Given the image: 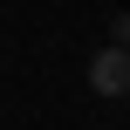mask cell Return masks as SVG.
<instances>
[{"label": "cell", "instance_id": "6da1fadb", "mask_svg": "<svg viewBox=\"0 0 130 130\" xmlns=\"http://www.w3.org/2000/svg\"><path fill=\"white\" fill-rule=\"evenodd\" d=\"M89 89L96 96H130V48H96L89 55Z\"/></svg>", "mask_w": 130, "mask_h": 130}, {"label": "cell", "instance_id": "7a4b0ae2", "mask_svg": "<svg viewBox=\"0 0 130 130\" xmlns=\"http://www.w3.org/2000/svg\"><path fill=\"white\" fill-rule=\"evenodd\" d=\"M110 34H117V48H130V14H117V21H110Z\"/></svg>", "mask_w": 130, "mask_h": 130}]
</instances>
